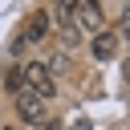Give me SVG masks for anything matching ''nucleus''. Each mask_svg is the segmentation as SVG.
<instances>
[{"label": "nucleus", "mask_w": 130, "mask_h": 130, "mask_svg": "<svg viewBox=\"0 0 130 130\" xmlns=\"http://www.w3.org/2000/svg\"><path fill=\"white\" fill-rule=\"evenodd\" d=\"M16 114H20L28 126H45V122H49V118H45V98H41L37 89L16 93Z\"/></svg>", "instance_id": "nucleus-2"}, {"label": "nucleus", "mask_w": 130, "mask_h": 130, "mask_svg": "<svg viewBox=\"0 0 130 130\" xmlns=\"http://www.w3.org/2000/svg\"><path fill=\"white\" fill-rule=\"evenodd\" d=\"M73 24H77L81 32H93V37H98V32L106 28V12H102V4H98V0H81Z\"/></svg>", "instance_id": "nucleus-3"}, {"label": "nucleus", "mask_w": 130, "mask_h": 130, "mask_svg": "<svg viewBox=\"0 0 130 130\" xmlns=\"http://www.w3.org/2000/svg\"><path fill=\"white\" fill-rule=\"evenodd\" d=\"M61 41H65V49H73V45L81 41V28H77V24H65V28H61Z\"/></svg>", "instance_id": "nucleus-8"}, {"label": "nucleus", "mask_w": 130, "mask_h": 130, "mask_svg": "<svg viewBox=\"0 0 130 130\" xmlns=\"http://www.w3.org/2000/svg\"><path fill=\"white\" fill-rule=\"evenodd\" d=\"M49 24H53V16L41 8V12H32L28 20H24V41H41V37H49Z\"/></svg>", "instance_id": "nucleus-4"}, {"label": "nucleus", "mask_w": 130, "mask_h": 130, "mask_svg": "<svg viewBox=\"0 0 130 130\" xmlns=\"http://www.w3.org/2000/svg\"><path fill=\"white\" fill-rule=\"evenodd\" d=\"M89 49H93V57H98V61H110V57L118 53V32H106V28H102V32L89 41Z\"/></svg>", "instance_id": "nucleus-5"}, {"label": "nucleus", "mask_w": 130, "mask_h": 130, "mask_svg": "<svg viewBox=\"0 0 130 130\" xmlns=\"http://www.w3.org/2000/svg\"><path fill=\"white\" fill-rule=\"evenodd\" d=\"M65 65H69V53H53L49 57V69L53 73H65Z\"/></svg>", "instance_id": "nucleus-9"}, {"label": "nucleus", "mask_w": 130, "mask_h": 130, "mask_svg": "<svg viewBox=\"0 0 130 130\" xmlns=\"http://www.w3.org/2000/svg\"><path fill=\"white\" fill-rule=\"evenodd\" d=\"M24 77H28V89H37L41 98H53L57 93V81H53L49 61H24Z\"/></svg>", "instance_id": "nucleus-1"}, {"label": "nucleus", "mask_w": 130, "mask_h": 130, "mask_svg": "<svg viewBox=\"0 0 130 130\" xmlns=\"http://www.w3.org/2000/svg\"><path fill=\"white\" fill-rule=\"evenodd\" d=\"M126 81H130V61H126Z\"/></svg>", "instance_id": "nucleus-11"}, {"label": "nucleus", "mask_w": 130, "mask_h": 130, "mask_svg": "<svg viewBox=\"0 0 130 130\" xmlns=\"http://www.w3.org/2000/svg\"><path fill=\"white\" fill-rule=\"evenodd\" d=\"M4 85H8L12 93H24V89H28V77H24V65H12V69H8V77H4Z\"/></svg>", "instance_id": "nucleus-7"}, {"label": "nucleus", "mask_w": 130, "mask_h": 130, "mask_svg": "<svg viewBox=\"0 0 130 130\" xmlns=\"http://www.w3.org/2000/svg\"><path fill=\"white\" fill-rule=\"evenodd\" d=\"M77 4H81V0H53V4H49V16H53V24H61V28H65V24H73V16H77Z\"/></svg>", "instance_id": "nucleus-6"}, {"label": "nucleus", "mask_w": 130, "mask_h": 130, "mask_svg": "<svg viewBox=\"0 0 130 130\" xmlns=\"http://www.w3.org/2000/svg\"><path fill=\"white\" fill-rule=\"evenodd\" d=\"M118 32H130V0L122 4V16H118Z\"/></svg>", "instance_id": "nucleus-10"}]
</instances>
